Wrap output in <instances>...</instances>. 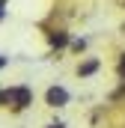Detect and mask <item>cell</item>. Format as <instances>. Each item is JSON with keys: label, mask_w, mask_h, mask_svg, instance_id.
Returning <instances> with one entry per match:
<instances>
[{"label": "cell", "mask_w": 125, "mask_h": 128, "mask_svg": "<svg viewBox=\"0 0 125 128\" xmlns=\"http://www.w3.org/2000/svg\"><path fill=\"white\" fill-rule=\"evenodd\" d=\"M3 92H6V90H0V104H3Z\"/></svg>", "instance_id": "30bf717a"}, {"label": "cell", "mask_w": 125, "mask_h": 128, "mask_svg": "<svg viewBox=\"0 0 125 128\" xmlns=\"http://www.w3.org/2000/svg\"><path fill=\"white\" fill-rule=\"evenodd\" d=\"M3 18H6V9H3V6H0V21H3Z\"/></svg>", "instance_id": "9c48e42d"}, {"label": "cell", "mask_w": 125, "mask_h": 128, "mask_svg": "<svg viewBox=\"0 0 125 128\" xmlns=\"http://www.w3.org/2000/svg\"><path fill=\"white\" fill-rule=\"evenodd\" d=\"M116 72H119V78H125V54L119 57V66H116Z\"/></svg>", "instance_id": "8992f818"}, {"label": "cell", "mask_w": 125, "mask_h": 128, "mask_svg": "<svg viewBox=\"0 0 125 128\" xmlns=\"http://www.w3.org/2000/svg\"><path fill=\"white\" fill-rule=\"evenodd\" d=\"M45 104H48V107H66V104H68V90H66V86H48Z\"/></svg>", "instance_id": "7a4b0ae2"}, {"label": "cell", "mask_w": 125, "mask_h": 128, "mask_svg": "<svg viewBox=\"0 0 125 128\" xmlns=\"http://www.w3.org/2000/svg\"><path fill=\"white\" fill-rule=\"evenodd\" d=\"M3 104H6V107L12 104V110H15V113H21V110H27V107L33 104V90L27 86V84L12 86V90H6V92H3Z\"/></svg>", "instance_id": "6da1fadb"}, {"label": "cell", "mask_w": 125, "mask_h": 128, "mask_svg": "<svg viewBox=\"0 0 125 128\" xmlns=\"http://www.w3.org/2000/svg\"><path fill=\"white\" fill-rule=\"evenodd\" d=\"M48 45H51V48H57V51H60V48H66V45H72V39H68V33H48Z\"/></svg>", "instance_id": "277c9868"}, {"label": "cell", "mask_w": 125, "mask_h": 128, "mask_svg": "<svg viewBox=\"0 0 125 128\" xmlns=\"http://www.w3.org/2000/svg\"><path fill=\"white\" fill-rule=\"evenodd\" d=\"M48 128H66V125H62V122H51Z\"/></svg>", "instance_id": "ba28073f"}, {"label": "cell", "mask_w": 125, "mask_h": 128, "mask_svg": "<svg viewBox=\"0 0 125 128\" xmlns=\"http://www.w3.org/2000/svg\"><path fill=\"white\" fill-rule=\"evenodd\" d=\"M84 48H86V39H74V42H72V51H74V54H80Z\"/></svg>", "instance_id": "5b68a950"}, {"label": "cell", "mask_w": 125, "mask_h": 128, "mask_svg": "<svg viewBox=\"0 0 125 128\" xmlns=\"http://www.w3.org/2000/svg\"><path fill=\"white\" fill-rule=\"evenodd\" d=\"M98 68H101V60H98V57H86L84 63L78 66V78H90V74H95Z\"/></svg>", "instance_id": "3957f363"}, {"label": "cell", "mask_w": 125, "mask_h": 128, "mask_svg": "<svg viewBox=\"0 0 125 128\" xmlns=\"http://www.w3.org/2000/svg\"><path fill=\"white\" fill-rule=\"evenodd\" d=\"M6 66H9V57H3V54H0V68H6Z\"/></svg>", "instance_id": "52a82bcc"}]
</instances>
